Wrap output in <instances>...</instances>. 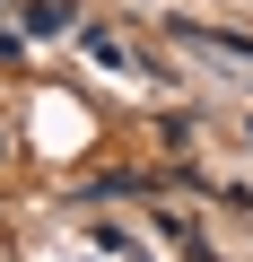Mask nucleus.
<instances>
[{"mask_svg":"<svg viewBox=\"0 0 253 262\" xmlns=\"http://www.w3.org/2000/svg\"><path fill=\"white\" fill-rule=\"evenodd\" d=\"M18 27H27V35H61V27H70V0H27Z\"/></svg>","mask_w":253,"mask_h":262,"instance_id":"nucleus-1","label":"nucleus"}]
</instances>
